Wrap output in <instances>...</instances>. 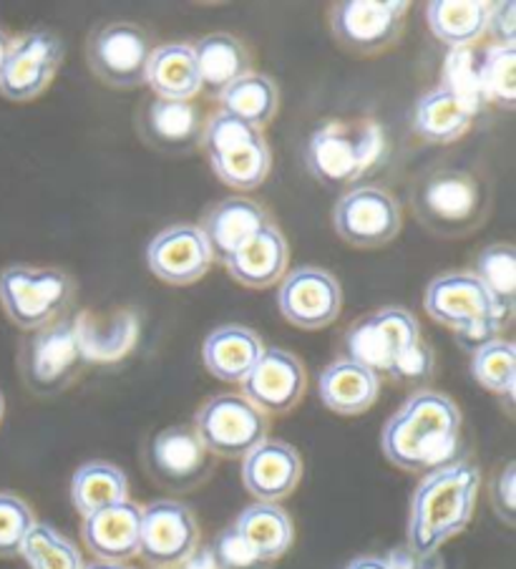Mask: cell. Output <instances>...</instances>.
<instances>
[{"label": "cell", "instance_id": "7402d4cb", "mask_svg": "<svg viewBox=\"0 0 516 569\" xmlns=\"http://www.w3.org/2000/svg\"><path fill=\"white\" fill-rule=\"evenodd\" d=\"M265 224H270V217H267L260 204L252 202V199L229 197L205 214L199 232L205 234L212 260L225 262L229 254L240 250Z\"/></svg>", "mask_w": 516, "mask_h": 569}, {"label": "cell", "instance_id": "ab89813d", "mask_svg": "<svg viewBox=\"0 0 516 569\" xmlns=\"http://www.w3.org/2000/svg\"><path fill=\"white\" fill-rule=\"evenodd\" d=\"M492 507L506 527L516 525V461H506L492 481Z\"/></svg>", "mask_w": 516, "mask_h": 569}, {"label": "cell", "instance_id": "b9f144b4", "mask_svg": "<svg viewBox=\"0 0 516 569\" xmlns=\"http://www.w3.org/2000/svg\"><path fill=\"white\" fill-rule=\"evenodd\" d=\"M486 33L494 36L496 46H516V6L496 3L486 23Z\"/></svg>", "mask_w": 516, "mask_h": 569}, {"label": "cell", "instance_id": "d4e9b609", "mask_svg": "<svg viewBox=\"0 0 516 569\" xmlns=\"http://www.w3.org/2000/svg\"><path fill=\"white\" fill-rule=\"evenodd\" d=\"M318 393L328 411L338 416H360L378 401L380 378L356 360L340 358L320 373Z\"/></svg>", "mask_w": 516, "mask_h": 569}, {"label": "cell", "instance_id": "9c48e42d", "mask_svg": "<svg viewBox=\"0 0 516 569\" xmlns=\"http://www.w3.org/2000/svg\"><path fill=\"white\" fill-rule=\"evenodd\" d=\"M418 340L420 328L416 318L406 308L388 306L353 322L346 336V353L378 378H390V371H394L398 360Z\"/></svg>", "mask_w": 516, "mask_h": 569}, {"label": "cell", "instance_id": "ba28073f", "mask_svg": "<svg viewBox=\"0 0 516 569\" xmlns=\"http://www.w3.org/2000/svg\"><path fill=\"white\" fill-rule=\"evenodd\" d=\"M195 431L212 457L245 459L267 439V416L245 396L222 393L197 411Z\"/></svg>", "mask_w": 516, "mask_h": 569}, {"label": "cell", "instance_id": "8d00e7d4", "mask_svg": "<svg viewBox=\"0 0 516 569\" xmlns=\"http://www.w3.org/2000/svg\"><path fill=\"white\" fill-rule=\"evenodd\" d=\"M482 99L504 111L516 107V46H494L479 63Z\"/></svg>", "mask_w": 516, "mask_h": 569}, {"label": "cell", "instance_id": "2e32d148", "mask_svg": "<svg viewBox=\"0 0 516 569\" xmlns=\"http://www.w3.org/2000/svg\"><path fill=\"white\" fill-rule=\"evenodd\" d=\"M277 306L295 328L320 330L338 318L343 306L340 282L322 268H295L280 284Z\"/></svg>", "mask_w": 516, "mask_h": 569}, {"label": "cell", "instance_id": "f546056e", "mask_svg": "<svg viewBox=\"0 0 516 569\" xmlns=\"http://www.w3.org/2000/svg\"><path fill=\"white\" fill-rule=\"evenodd\" d=\"M147 83L155 89L157 97L171 101H189L197 91H202V87H199V71L195 63L192 46H157L149 59Z\"/></svg>", "mask_w": 516, "mask_h": 569}, {"label": "cell", "instance_id": "e0dca14e", "mask_svg": "<svg viewBox=\"0 0 516 569\" xmlns=\"http://www.w3.org/2000/svg\"><path fill=\"white\" fill-rule=\"evenodd\" d=\"M305 393V368L282 348H265L260 360L242 381V396L257 411L282 416L300 403Z\"/></svg>", "mask_w": 516, "mask_h": 569}, {"label": "cell", "instance_id": "5b68a950", "mask_svg": "<svg viewBox=\"0 0 516 569\" xmlns=\"http://www.w3.org/2000/svg\"><path fill=\"white\" fill-rule=\"evenodd\" d=\"M89 348L83 343L79 320L61 318L23 340L18 368L28 391L36 396H56L73 383L86 363Z\"/></svg>", "mask_w": 516, "mask_h": 569}, {"label": "cell", "instance_id": "7dc6e473", "mask_svg": "<svg viewBox=\"0 0 516 569\" xmlns=\"http://www.w3.org/2000/svg\"><path fill=\"white\" fill-rule=\"evenodd\" d=\"M3 411H6V403H3V396H0V421H3Z\"/></svg>", "mask_w": 516, "mask_h": 569}, {"label": "cell", "instance_id": "4dcf8cb0", "mask_svg": "<svg viewBox=\"0 0 516 569\" xmlns=\"http://www.w3.org/2000/svg\"><path fill=\"white\" fill-rule=\"evenodd\" d=\"M127 499L129 479L117 463L89 461L76 469L71 479V501L81 517H91Z\"/></svg>", "mask_w": 516, "mask_h": 569}, {"label": "cell", "instance_id": "30bf717a", "mask_svg": "<svg viewBox=\"0 0 516 569\" xmlns=\"http://www.w3.org/2000/svg\"><path fill=\"white\" fill-rule=\"evenodd\" d=\"M424 306L428 316L452 328L454 333L482 326L504 330L514 318L496 306L489 290L472 272L438 274L436 280L428 282Z\"/></svg>", "mask_w": 516, "mask_h": 569}, {"label": "cell", "instance_id": "5bb4252c", "mask_svg": "<svg viewBox=\"0 0 516 569\" xmlns=\"http://www.w3.org/2000/svg\"><path fill=\"white\" fill-rule=\"evenodd\" d=\"M63 63L61 38L46 28H36L18 38L0 73V97L31 101L51 87Z\"/></svg>", "mask_w": 516, "mask_h": 569}, {"label": "cell", "instance_id": "7a4b0ae2", "mask_svg": "<svg viewBox=\"0 0 516 569\" xmlns=\"http://www.w3.org/2000/svg\"><path fill=\"white\" fill-rule=\"evenodd\" d=\"M482 473L474 463L452 461L428 471L410 497L408 547L428 557L462 535L474 517Z\"/></svg>", "mask_w": 516, "mask_h": 569}, {"label": "cell", "instance_id": "f6af8a7d", "mask_svg": "<svg viewBox=\"0 0 516 569\" xmlns=\"http://www.w3.org/2000/svg\"><path fill=\"white\" fill-rule=\"evenodd\" d=\"M11 46H13L11 36H8L6 31H0V73H3V66H6L8 53H11Z\"/></svg>", "mask_w": 516, "mask_h": 569}, {"label": "cell", "instance_id": "ac0fdd59", "mask_svg": "<svg viewBox=\"0 0 516 569\" xmlns=\"http://www.w3.org/2000/svg\"><path fill=\"white\" fill-rule=\"evenodd\" d=\"M137 131L161 154H187L202 144L205 124L192 101L149 97L137 113Z\"/></svg>", "mask_w": 516, "mask_h": 569}, {"label": "cell", "instance_id": "ee69618b", "mask_svg": "<svg viewBox=\"0 0 516 569\" xmlns=\"http://www.w3.org/2000/svg\"><path fill=\"white\" fill-rule=\"evenodd\" d=\"M346 569H394V567H390L386 559H380V557H358V559H353Z\"/></svg>", "mask_w": 516, "mask_h": 569}, {"label": "cell", "instance_id": "d6986e66", "mask_svg": "<svg viewBox=\"0 0 516 569\" xmlns=\"http://www.w3.org/2000/svg\"><path fill=\"white\" fill-rule=\"evenodd\" d=\"M147 262L159 280L169 284H192L212 268V252L199 227L175 224L149 242Z\"/></svg>", "mask_w": 516, "mask_h": 569}, {"label": "cell", "instance_id": "f35d334b", "mask_svg": "<svg viewBox=\"0 0 516 569\" xmlns=\"http://www.w3.org/2000/svg\"><path fill=\"white\" fill-rule=\"evenodd\" d=\"M217 569H267L260 557H257L250 547L245 545V539L235 532V527H227L225 532H219L215 539V547L209 549Z\"/></svg>", "mask_w": 516, "mask_h": 569}, {"label": "cell", "instance_id": "52a82bcc", "mask_svg": "<svg viewBox=\"0 0 516 569\" xmlns=\"http://www.w3.org/2000/svg\"><path fill=\"white\" fill-rule=\"evenodd\" d=\"M155 41L145 28L129 21H111L89 33L86 61L99 79L113 89H133L147 83Z\"/></svg>", "mask_w": 516, "mask_h": 569}, {"label": "cell", "instance_id": "cb8c5ba5", "mask_svg": "<svg viewBox=\"0 0 516 569\" xmlns=\"http://www.w3.org/2000/svg\"><path fill=\"white\" fill-rule=\"evenodd\" d=\"M476 111H479V103L458 97L454 89L441 83L416 101L410 124L428 144H452L466 134Z\"/></svg>", "mask_w": 516, "mask_h": 569}, {"label": "cell", "instance_id": "83f0119b", "mask_svg": "<svg viewBox=\"0 0 516 569\" xmlns=\"http://www.w3.org/2000/svg\"><path fill=\"white\" fill-rule=\"evenodd\" d=\"M232 527L265 565H272L275 559H280L295 539L292 519L288 517V511L280 505H267V501H257V505L247 507Z\"/></svg>", "mask_w": 516, "mask_h": 569}, {"label": "cell", "instance_id": "60d3db41", "mask_svg": "<svg viewBox=\"0 0 516 569\" xmlns=\"http://www.w3.org/2000/svg\"><path fill=\"white\" fill-rule=\"evenodd\" d=\"M431 373H434V353L426 340L420 338L418 343L410 350H406L404 358L398 360L394 371H390V378H396L400 383H420Z\"/></svg>", "mask_w": 516, "mask_h": 569}, {"label": "cell", "instance_id": "d6a6232c", "mask_svg": "<svg viewBox=\"0 0 516 569\" xmlns=\"http://www.w3.org/2000/svg\"><path fill=\"white\" fill-rule=\"evenodd\" d=\"M209 164H212L215 174L222 179L227 187L235 189H255L260 187L272 167V154L267 147L265 137L250 141V144H240L217 154H209Z\"/></svg>", "mask_w": 516, "mask_h": 569}, {"label": "cell", "instance_id": "8992f818", "mask_svg": "<svg viewBox=\"0 0 516 569\" xmlns=\"http://www.w3.org/2000/svg\"><path fill=\"white\" fill-rule=\"evenodd\" d=\"M380 151L378 129L328 121L312 131L305 147L310 174L328 189H346L373 164Z\"/></svg>", "mask_w": 516, "mask_h": 569}, {"label": "cell", "instance_id": "4316f807", "mask_svg": "<svg viewBox=\"0 0 516 569\" xmlns=\"http://www.w3.org/2000/svg\"><path fill=\"white\" fill-rule=\"evenodd\" d=\"M192 53L199 71V87L212 97H222L235 81L250 73V53L229 33L205 36L192 46Z\"/></svg>", "mask_w": 516, "mask_h": 569}, {"label": "cell", "instance_id": "74e56055", "mask_svg": "<svg viewBox=\"0 0 516 569\" xmlns=\"http://www.w3.org/2000/svg\"><path fill=\"white\" fill-rule=\"evenodd\" d=\"M33 525L31 507L11 491H0V559L21 555L23 539Z\"/></svg>", "mask_w": 516, "mask_h": 569}, {"label": "cell", "instance_id": "484cf974", "mask_svg": "<svg viewBox=\"0 0 516 569\" xmlns=\"http://www.w3.org/2000/svg\"><path fill=\"white\" fill-rule=\"evenodd\" d=\"M262 340L245 326L215 328L205 338L202 360L207 371L225 383H242L262 356Z\"/></svg>", "mask_w": 516, "mask_h": 569}, {"label": "cell", "instance_id": "bcb514c9", "mask_svg": "<svg viewBox=\"0 0 516 569\" xmlns=\"http://www.w3.org/2000/svg\"><path fill=\"white\" fill-rule=\"evenodd\" d=\"M83 569H131L127 565H113V562H91V565H83Z\"/></svg>", "mask_w": 516, "mask_h": 569}, {"label": "cell", "instance_id": "8fae6325", "mask_svg": "<svg viewBox=\"0 0 516 569\" xmlns=\"http://www.w3.org/2000/svg\"><path fill=\"white\" fill-rule=\"evenodd\" d=\"M406 16L408 3L404 0H346L333 6L330 28L348 51L370 56L398 41Z\"/></svg>", "mask_w": 516, "mask_h": 569}, {"label": "cell", "instance_id": "603a6c76", "mask_svg": "<svg viewBox=\"0 0 516 569\" xmlns=\"http://www.w3.org/2000/svg\"><path fill=\"white\" fill-rule=\"evenodd\" d=\"M288 240L270 222L225 260L227 272L245 288H272L288 270Z\"/></svg>", "mask_w": 516, "mask_h": 569}, {"label": "cell", "instance_id": "e575fe53", "mask_svg": "<svg viewBox=\"0 0 516 569\" xmlns=\"http://www.w3.org/2000/svg\"><path fill=\"white\" fill-rule=\"evenodd\" d=\"M472 376L484 391L512 398L516 388V348L512 340L496 338L492 343L474 350Z\"/></svg>", "mask_w": 516, "mask_h": 569}, {"label": "cell", "instance_id": "44dd1931", "mask_svg": "<svg viewBox=\"0 0 516 569\" xmlns=\"http://www.w3.org/2000/svg\"><path fill=\"white\" fill-rule=\"evenodd\" d=\"M139 532H141V507L133 501H121L97 515L83 517L81 537L89 552L99 562L123 565L139 555Z\"/></svg>", "mask_w": 516, "mask_h": 569}, {"label": "cell", "instance_id": "277c9868", "mask_svg": "<svg viewBox=\"0 0 516 569\" xmlns=\"http://www.w3.org/2000/svg\"><path fill=\"white\" fill-rule=\"evenodd\" d=\"M76 298V282L59 268L11 264L0 270V306L21 330H41L66 318Z\"/></svg>", "mask_w": 516, "mask_h": 569}, {"label": "cell", "instance_id": "1f68e13d", "mask_svg": "<svg viewBox=\"0 0 516 569\" xmlns=\"http://www.w3.org/2000/svg\"><path fill=\"white\" fill-rule=\"evenodd\" d=\"M222 111L229 117L245 121L255 129H262L272 121L277 113V103H280V93L272 79L262 73H247L240 81H235L222 97Z\"/></svg>", "mask_w": 516, "mask_h": 569}, {"label": "cell", "instance_id": "3957f363", "mask_svg": "<svg viewBox=\"0 0 516 569\" xmlns=\"http://www.w3.org/2000/svg\"><path fill=\"white\" fill-rule=\"evenodd\" d=\"M414 212L428 232L462 237L476 230L489 212V194L466 169H431L418 179L410 194Z\"/></svg>", "mask_w": 516, "mask_h": 569}, {"label": "cell", "instance_id": "ffe728a7", "mask_svg": "<svg viewBox=\"0 0 516 569\" xmlns=\"http://www.w3.org/2000/svg\"><path fill=\"white\" fill-rule=\"evenodd\" d=\"M302 479V461L288 441L265 439L242 459V483L257 501L277 505L288 499Z\"/></svg>", "mask_w": 516, "mask_h": 569}, {"label": "cell", "instance_id": "6da1fadb", "mask_svg": "<svg viewBox=\"0 0 516 569\" xmlns=\"http://www.w3.org/2000/svg\"><path fill=\"white\" fill-rule=\"evenodd\" d=\"M462 411L438 391H416L390 416L380 433V449L404 471H434L456 461Z\"/></svg>", "mask_w": 516, "mask_h": 569}, {"label": "cell", "instance_id": "f1b7e54d", "mask_svg": "<svg viewBox=\"0 0 516 569\" xmlns=\"http://www.w3.org/2000/svg\"><path fill=\"white\" fill-rule=\"evenodd\" d=\"M494 3H474V0H436L426 8V21L438 41L448 49L462 51L479 41L486 33Z\"/></svg>", "mask_w": 516, "mask_h": 569}, {"label": "cell", "instance_id": "7bdbcfd3", "mask_svg": "<svg viewBox=\"0 0 516 569\" xmlns=\"http://www.w3.org/2000/svg\"><path fill=\"white\" fill-rule=\"evenodd\" d=\"M177 569H217V565H215V559H212V555H209V549H205V552H197L187 559L185 565H179Z\"/></svg>", "mask_w": 516, "mask_h": 569}, {"label": "cell", "instance_id": "7c38bea8", "mask_svg": "<svg viewBox=\"0 0 516 569\" xmlns=\"http://www.w3.org/2000/svg\"><path fill=\"white\" fill-rule=\"evenodd\" d=\"M199 549V527L192 509L171 499L141 509L139 555L155 569H177Z\"/></svg>", "mask_w": 516, "mask_h": 569}, {"label": "cell", "instance_id": "836d02e7", "mask_svg": "<svg viewBox=\"0 0 516 569\" xmlns=\"http://www.w3.org/2000/svg\"><path fill=\"white\" fill-rule=\"evenodd\" d=\"M474 278L479 280L496 306L514 316L516 302V250L509 242L486 244L474 264Z\"/></svg>", "mask_w": 516, "mask_h": 569}, {"label": "cell", "instance_id": "d590c367", "mask_svg": "<svg viewBox=\"0 0 516 569\" xmlns=\"http://www.w3.org/2000/svg\"><path fill=\"white\" fill-rule=\"evenodd\" d=\"M28 569H83L81 555L69 539L49 525H36L26 535L21 555Z\"/></svg>", "mask_w": 516, "mask_h": 569}, {"label": "cell", "instance_id": "4fadbf2b", "mask_svg": "<svg viewBox=\"0 0 516 569\" xmlns=\"http://www.w3.org/2000/svg\"><path fill=\"white\" fill-rule=\"evenodd\" d=\"M333 227L353 248H380L400 232V207L386 189L350 187L336 202Z\"/></svg>", "mask_w": 516, "mask_h": 569}, {"label": "cell", "instance_id": "9a60e30c", "mask_svg": "<svg viewBox=\"0 0 516 569\" xmlns=\"http://www.w3.org/2000/svg\"><path fill=\"white\" fill-rule=\"evenodd\" d=\"M212 453L199 441L195 426H169L149 441L147 469L161 487L189 491L202 483L212 469Z\"/></svg>", "mask_w": 516, "mask_h": 569}]
</instances>
